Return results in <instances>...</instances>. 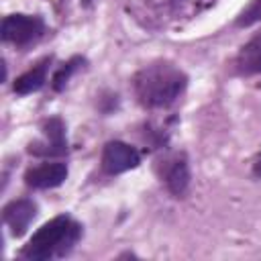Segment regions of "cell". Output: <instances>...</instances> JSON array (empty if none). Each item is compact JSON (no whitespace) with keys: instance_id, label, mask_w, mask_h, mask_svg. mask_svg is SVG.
Returning a JSON list of instances; mask_svg holds the SVG:
<instances>
[{"instance_id":"6da1fadb","label":"cell","mask_w":261,"mask_h":261,"mask_svg":"<svg viewBox=\"0 0 261 261\" xmlns=\"http://www.w3.org/2000/svg\"><path fill=\"white\" fill-rule=\"evenodd\" d=\"M188 75L171 63H151L133 77L137 100L145 108H167L186 90Z\"/></svg>"},{"instance_id":"7a4b0ae2","label":"cell","mask_w":261,"mask_h":261,"mask_svg":"<svg viewBox=\"0 0 261 261\" xmlns=\"http://www.w3.org/2000/svg\"><path fill=\"white\" fill-rule=\"evenodd\" d=\"M82 237V224L67 214H59L45 222L24 245L22 257L29 261H51L71 253Z\"/></svg>"},{"instance_id":"3957f363","label":"cell","mask_w":261,"mask_h":261,"mask_svg":"<svg viewBox=\"0 0 261 261\" xmlns=\"http://www.w3.org/2000/svg\"><path fill=\"white\" fill-rule=\"evenodd\" d=\"M2 41L16 47L37 43L45 35V20L39 14H8L2 20Z\"/></svg>"},{"instance_id":"277c9868","label":"cell","mask_w":261,"mask_h":261,"mask_svg":"<svg viewBox=\"0 0 261 261\" xmlns=\"http://www.w3.org/2000/svg\"><path fill=\"white\" fill-rule=\"evenodd\" d=\"M155 171L159 175V179L165 184V188L169 190V194L173 196H184L190 188V165L184 153H171L165 155L163 159L157 161Z\"/></svg>"},{"instance_id":"5b68a950","label":"cell","mask_w":261,"mask_h":261,"mask_svg":"<svg viewBox=\"0 0 261 261\" xmlns=\"http://www.w3.org/2000/svg\"><path fill=\"white\" fill-rule=\"evenodd\" d=\"M143 4L161 20H179L198 16L214 0H143Z\"/></svg>"},{"instance_id":"8992f818","label":"cell","mask_w":261,"mask_h":261,"mask_svg":"<svg viewBox=\"0 0 261 261\" xmlns=\"http://www.w3.org/2000/svg\"><path fill=\"white\" fill-rule=\"evenodd\" d=\"M43 141L31 143L29 153L37 157H57L67 153V139H65V124L59 116H51L43 122Z\"/></svg>"},{"instance_id":"52a82bcc","label":"cell","mask_w":261,"mask_h":261,"mask_svg":"<svg viewBox=\"0 0 261 261\" xmlns=\"http://www.w3.org/2000/svg\"><path fill=\"white\" fill-rule=\"evenodd\" d=\"M139 163H141V155L128 143L110 141V143L104 145V151H102V169L106 173L118 175V173H124V171H130V169L139 167Z\"/></svg>"},{"instance_id":"ba28073f","label":"cell","mask_w":261,"mask_h":261,"mask_svg":"<svg viewBox=\"0 0 261 261\" xmlns=\"http://www.w3.org/2000/svg\"><path fill=\"white\" fill-rule=\"evenodd\" d=\"M35 216H37V204L29 198L12 200L2 210V218H4L6 226L10 228L12 237H22L27 232V228L31 226V222L35 220Z\"/></svg>"},{"instance_id":"9c48e42d","label":"cell","mask_w":261,"mask_h":261,"mask_svg":"<svg viewBox=\"0 0 261 261\" xmlns=\"http://www.w3.org/2000/svg\"><path fill=\"white\" fill-rule=\"evenodd\" d=\"M67 179V165L65 163H41L31 167L24 173V181L27 186L35 188V190H51L61 186Z\"/></svg>"},{"instance_id":"30bf717a","label":"cell","mask_w":261,"mask_h":261,"mask_svg":"<svg viewBox=\"0 0 261 261\" xmlns=\"http://www.w3.org/2000/svg\"><path fill=\"white\" fill-rule=\"evenodd\" d=\"M234 71L239 75L261 73V33L251 37L234 57Z\"/></svg>"},{"instance_id":"8fae6325","label":"cell","mask_w":261,"mask_h":261,"mask_svg":"<svg viewBox=\"0 0 261 261\" xmlns=\"http://www.w3.org/2000/svg\"><path fill=\"white\" fill-rule=\"evenodd\" d=\"M49 63H51V57H45L41 59L37 65H33L31 69H27L24 73H20L14 82V92L18 96H27V94H33V92H39L45 82H47V69H49Z\"/></svg>"},{"instance_id":"7c38bea8","label":"cell","mask_w":261,"mask_h":261,"mask_svg":"<svg viewBox=\"0 0 261 261\" xmlns=\"http://www.w3.org/2000/svg\"><path fill=\"white\" fill-rule=\"evenodd\" d=\"M84 65H86V59L80 57V55H73L71 59H67V61L55 71V75H53V80H51V88H53L55 92H61V90L67 86V82L73 77V73H77Z\"/></svg>"},{"instance_id":"4fadbf2b","label":"cell","mask_w":261,"mask_h":261,"mask_svg":"<svg viewBox=\"0 0 261 261\" xmlns=\"http://www.w3.org/2000/svg\"><path fill=\"white\" fill-rule=\"evenodd\" d=\"M261 20V0H251L249 6L239 14L237 27H251Z\"/></svg>"},{"instance_id":"5bb4252c","label":"cell","mask_w":261,"mask_h":261,"mask_svg":"<svg viewBox=\"0 0 261 261\" xmlns=\"http://www.w3.org/2000/svg\"><path fill=\"white\" fill-rule=\"evenodd\" d=\"M253 173H255L257 177H261V159H259V161L253 165Z\"/></svg>"},{"instance_id":"9a60e30c","label":"cell","mask_w":261,"mask_h":261,"mask_svg":"<svg viewBox=\"0 0 261 261\" xmlns=\"http://www.w3.org/2000/svg\"><path fill=\"white\" fill-rule=\"evenodd\" d=\"M90 2H92V0H84V4H86V6H88V4H90Z\"/></svg>"}]
</instances>
